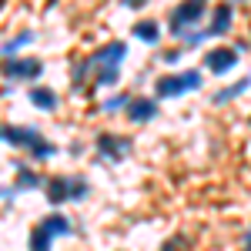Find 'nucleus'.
Listing matches in <instances>:
<instances>
[{
	"instance_id": "nucleus-1",
	"label": "nucleus",
	"mask_w": 251,
	"mask_h": 251,
	"mask_svg": "<svg viewBox=\"0 0 251 251\" xmlns=\"http://www.w3.org/2000/svg\"><path fill=\"white\" fill-rule=\"evenodd\" d=\"M3 141L14 144V148H27L34 161L54 157V151H57L54 144H47V141L40 137V131H34V127H17V124H7V127H3Z\"/></svg>"
},
{
	"instance_id": "nucleus-2",
	"label": "nucleus",
	"mask_w": 251,
	"mask_h": 251,
	"mask_svg": "<svg viewBox=\"0 0 251 251\" xmlns=\"http://www.w3.org/2000/svg\"><path fill=\"white\" fill-rule=\"evenodd\" d=\"M47 201L50 204H64V201H80V198H87V181L84 177H71V174H57V177H50L47 184Z\"/></svg>"
},
{
	"instance_id": "nucleus-3",
	"label": "nucleus",
	"mask_w": 251,
	"mask_h": 251,
	"mask_svg": "<svg viewBox=\"0 0 251 251\" xmlns=\"http://www.w3.org/2000/svg\"><path fill=\"white\" fill-rule=\"evenodd\" d=\"M201 87V74L198 71H184V74H171V77L157 80V97H177L184 91H194Z\"/></svg>"
},
{
	"instance_id": "nucleus-4",
	"label": "nucleus",
	"mask_w": 251,
	"mask_h": 251,
	"mask_svg": "<svg viewBox=\"0 0 251 251\" xmlns=\"http://www.w3.org/2000/svg\"><path fill=\"white\" fill-rule=\"evenodd\" d=\"M0 71H3L7 80H37L44 74V64L40 60H30V57H7Z\"/></svg>"
},
{
	"instance_id": "nucleus-5",
	"label": "nucleus",
	"mask_w": 251,
	"mask_h": 251,
	"mask_svg": "<svg viewBox=\"0 0 251 251\" xmlns=\"http://www.w3.org/2000/svg\"><path fill=\"white\" fill-rule=\"evenodd\" d=\"M204 10H208V7H204L201 0H191V3H181V7H174V10H171V27H174V34L181 37V34L191 27L194 20L204 17Z\"/></svg>"
},
{
	"instance_id": "nucleus-6",
	"label": "nucleus",
	"mask_w": 251,
	"mask_h": 251,
	"mask_svg": "<svg viewBox=\"0 0 251 251\" xmlns=\"http://www.w3.org/2000/svg\"><path fill=\"white\" fill-rule=\"evenodd\" d=\"M94 144H97V154L104 157L107 164H117L121 157L131 151V141L127 137H117V134H97Z\"/></svg>"
},
{
	"instance_id": "nucleus-7",
	"label": "nucleus",
	"mask_w": 251,
	"mask_h": 251,
	"mask_svg": "<svg viewBox=\"0 0 251 251\" xmlns=\"http://www.w3.org/2000/svg\"><path fill=\"white\" fill-rule=\"evenodd\" d=\"M127 57V44L124 40H111V44H104L97 54L87 57L91 67H121V60Z\"/></svg>"
},
{
	"instance_id": "nucleus-8",
	"label": "nucleus",
	"mask_w": 251,
	"mask_h": 251,
	"mask_svg": "<svg viewBox=\"0 0 251 251\" xmlns=\"http://www.w3.org/2000/svg\"><path fill=\"white\" fill-rule=\"evenodd\" d=\"M204 64H208L211 74H228L234 64H238V50L234 47H214V50H208Z\"/></svg>"
},
{
	"instance_id": "nucleus-9",
	"label": "nucleus",
	"mask_w": 251,
	"mask_h": 251,
	"mask_svg": "<svg viewBox=\"0 0 251 251\" xmlns=\"http://www.w3.org/2000/svg\"><path fill=\"white\" fill-rule=\"evenodd\" d=\"M157 114V100L154 97H134L131 104H127V117L134 121V124H144V121H151Z\"/></svg>"
},
{
	"instance_id": "nucleus-10",
	"label": "nucleus",
	"mask_w": 251,
	"mask_h": 251,
	"mask_svg": "<svg viewBox=\"0 0 251 251\" xmlns=\"http://www.w3.org/2000/svg\"><path fill=\"white\" fill-rule=\"evenodd\" d=\"M231 3H218L214 7V17H211V24H208V34L211 37H218V34H225L228 27H231Z\"/></svg>"
},
{
	"instance_id": "nucleus-11",
	"label": "nucleus",
	"mask_w": 251,
	"mask_h": 251,
	"mask_svg": "<svg viewBox=\"0 0 251 251\" xmlns=\"http://www.w3.org/2000/svg\"><path fill=\"white\" fill-rule=\"evenodd\" d=\"M40 228L50 234V238H57V234H71L74 228H71V221L64 218V214H47L44 221H40Z\"/></svg>"
},
{
	"instance_id": "nucleus-12",
	"label": "nucleus",
	"mask_w": 251,
	"mask_h": 251,
	"mask_svg": "<svg viewBox=\"0 0 251 251\" xmlns=\"http://www.w3.org/2000/svg\"><path fill=\"white\" fill-rule=\"evenodd\" d=\"M30 100L37 104L40 111H54L57 107V94L50 87H30Z\"/></svg>"
},
{
	"instance_id": "nucleus-13",
	"label": "nucleus",
	"mask_w": 251,
	"mask_h": 251,
	"mask_svg": "<svg viewBox=\"0 0 251 251\" xmlns=\"http://www.w3.org/2000/svg\"><path fill=\"white\" fill-rule=\"evenodd\" d=\"M134 34L141 40H148V44H157V37H161V30H157L154 20H137V24H134Z\"/></svg>"
},
{
	"instance_id": "nucleus-14",
	"label": "nucleus",
	"mask_w": 251,
	"mask_h": 251,
	"mask_svg": "<svg viewBox=\"0 0 251 251\" xmlns=\"http://www.w3.org/2000/svg\"><path fill=\"white\" fill-rule=\"evenodd\" d=\"M50 241H54V238L44 231L40 225L34 228V231H30V251H50Z\"/></svg>"
},
{
	"instance_id": "nucleus-15",
	"label": "nucleus",
	"mask_w": 251,
	"mask_h": 251,
	"mask_svg": "<svg viewBox=\"0 0 251 251\" xmlns=\"http://www.w3.org/2000/svg\"><path fill=\"white\" fill-rule=\"evenodd\" d=\"M44 181H40L34 171H27V168H17V188L20 191H27V188H40Z\"/></svg>"
},
{
	"instance_id": "nucleus-16",
	"label": "nucleus",
	"mask_w": 251,
	"mask_h": 251,
	"mask_svg": "<svg viewBox=\"0 0 251 251\" xmlns=\"http://www.w3.org/2000/svg\"><path fill=\"white\" fill-rule=\"evenodd\" d=\"M34 40V34H17V37H10L3 47H0V54H14V50H20V47H27Z\"/></svg>"
},
{
	"instance_id": "nucleus-17",
	"label": "nucleus",
	"mask_w": 251,
	"mask_h": 251,
	"mask_svg": "<svg viewBox=\"0 0 251 251\" xmlns=\"http://www.w3.org/2000/svg\"><path fill=\"white\" fill-rule=\"evenodd\" d=\"M131 100H127V94H117V97H111V100H104L100 104V111H107V114H114L117 107H127Z\"/></svg>"
},
{
	"instance_id": "nucleus-18",
	"label": "nucleus",
	"mask_w": 251,
	"mask_h": 251,
	"mask_svg": "<svg viewBox=\"0 0 251 251\" xmlns=\"http://www.w3.org/2000/svg\"><path fill=\"white\" fill-rule=\"evenodd\" d=\"M245 87H248V80H238V84H234V87H228V91H221V94L214 97V100H218V104H221V100H231V97L245 94Z\"/></svg>"
},
{
	"instance_id": "nucleus-19",
	"label": "nucleus",
	"mask_w": 251,
	"mask_h": 251,
	"mask_svg": "<svg viewBox=\"0 0 251 251\" xmlns=\"http://www.w3.org/2000/svg\"><path fill=\"white\" fill-rule=\"evenodd\" d=\"M184 251V238H171V241H168V245H164V251Z\"/></svg>"
},
{
	"instance_id": "nucleus-20",
	"label": "nucleus",
	"mask_w": 251,
	"mask_h": 251,
	"mask_svg": "<svg viewBox=\"0 0 251 251\" xmlns=\"http://www.w3.org/2000/svg\"><path fill=\"white\" fill-rule=\"evenodd\" d=\"M245 251H251V228H248V234H245Z\"/></svg>"
},
{
	"instance_id": "nucleus-21",
	"label": "nucleus",
	"mask_w": 251,
	"mask_h": 251,
	"mask_svg": "<svg viewBox=\"0 0 251 251\" xmlns=\"http://www.w3.org/2000/svg\"><path fill=\"white\" fill-rule=\"evenodd\" d=\"M0 137H3V127H0Z\"/></svg>"
}]
</instances>
